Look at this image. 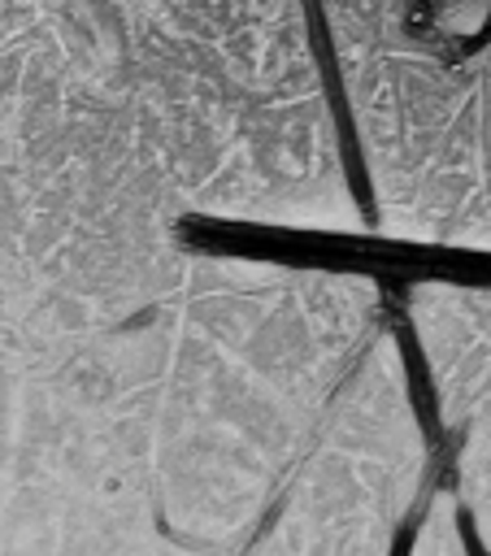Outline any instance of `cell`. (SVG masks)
<instances>
[{
	"label": "cell",
	"instance_id": "1",
	"mask_svg": "<svg viewBox=\"0 0 491 556\" xmlns=\"http://www.w3.org/2000/svg\"><path fill=\"white\" fill-rule=\"evenodd\" d=\"M374 235L491 256V0H322Z\"/></svg>",
	"mask_w": 491,
	"mask_h": 556
}]
</instances>
